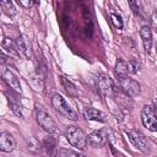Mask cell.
Listing matches in <instances>:
<instances>
[{"label": "cell", "instance_id": "cell-14", "mask_svg": "<svg viewBox=\"0 0 157 157\" xmlns=\"http://www.w3.org/2000/svg\"><path fill=\"white\" fill-rule=\"evenodd\" d=\"M59 78H60V82H61V86L64 87V90H65V92L69 94V96H71V97H76L77 94H78V92H77V88H76V86L69 80V78H66L65 76H59Z\"/></svg>", "mask_w": 157, "mask_h": 157}, {"label": "cell", "instance_id": "cell-1", "mask_svg": "<svg viewBox=\"0 0 157 157\" xmlns=\"http://www.w3.org/2000/svg\"><path fill=\"white\" fill-rule=\"evenodd\" d=\"M65 137H66L67 142L72 147H75L77 150H83L86 147V145H87V136L76 125H70V126L66 128Z\"/></svg>", "mask_w": 157, "mask_h": 157}, {"label": "cell", "instance_id": "cell-2", "mask_svg": "<svg viewBox=\"0 0 157 157\" xmlns=\"http://www.w3.org/2000/svg\"><path fill=\"white\" fill-rule=\"evenodd\" d=\"M52 105L53 108L60 114L63 115L64 118L66 119H70V120H77L78 117H77V113L70 108V105L66 103V101L64 99V97L59 93H54L52 96Z\"/></svg>", "mask_w": 157, "mask_h": 157}, {"label": "cell", "instance_id": "cell-7", "mask_svg": "<svg viewBox=\"0 0 157 157\" xmlns=\"http://www.w3.org/2000/svg\"><path fill=\"white\" fill-rule=\"evenodd\" d=\"M96 87H97V91L99 92V94L102 97H108L114 91L113 80L108 75H105V74H101L98 76L97 82H96Z\"/></svg>", "mask_w": 157, "mask_h": 157}, {"label": "cell", "instance_id": "cell-5", "mask_svg": "<svg viewBox=\"0 0 157 157\" xmlns=\"http://www.w3.org/2000/svg\"><path fill=\"white\" fill-rule=\"evenodd\" d=\"M119 86L126 96L135 97L140 93V83L128 75H119Z\"/></svg>", "mask_w": 157, "mask_h": 157}, {"label": "cell", "instance_id": "cell-24", "mask_svg": "<svg viewBox=\"0 0 157 157\" xmlns=\"http://www.w3.org/2000/svg\"><path fill=\"white\" fill-rule=\"evenodd\" d=\"M155 15H156V17H157V9H156V11H155Z\"/></svg>", "mask_w": 157, "mask_h": 157}, {"label": "cell", "instance_id": "cell-9", "mask_svg": "<svg viewBox=\"0 0 157 157\" xmlns=\"http://www.w3.org/2000/svg\"><path fill=\"white\" fill-rule=\"evenodd\" d=\"M128 134H129V137H130V140L132 141V144H134L139 150H141V151H144V152H147V151H148V142H147L146 136H145L142 132H140V131H137V130H130Z\"/></svg>", "mask_w": 157, "mask_h": 157}, {"label": "cell", "instance_id": "cell-10", "mask_svg": "<svg viewBox=\"0 0 157 157\" xmlns=\"http://www.w3.org/2000/svg\"><path fill=\"white\" fill-rule=\"evenodd\" d=\"M108 139H107V132L104 130H97V131H92L88 136H87V144H90L93 147H102L107 144Z\"/></svg>", "mask_w": 157, "mask_h": 157}, {"label": "cell", "instance_id": "cell-17", "mask_svg": "<svg viewBox=\"0 0 157 157\" xmlns=\"http://www.w3.org/2000/svg\"><path fill=\"white\" fill-rule=\"evenodd\" d=\"M1 9L7 16L16 15V7L11 0H1Z\"/></svg>", "mask_w": 157, "mask_h": 157}, {"label": "cell", "instance_id": "cell-20", "mask_svg": "<svg viewBox=\"0 0 157 157\" xmlns=\"http://www.w3.org/2000/svg\"><path fill=\"white\" fill-rule=\"evenodd\" d=\"M110 20H112V22H113V25L117 27V28H123V20H121V17L119 16V15H117V13H110Z\"/></svg>", "mask_w": 157, "mask_h": 157}, {"label": "cell", "instance_id": "cell-15", "mask_svg": "<svg viewBox=\"0 0 157 157\" xmlns=\"http://www.w3.org/2000/svg\"><path fill=\"white\" fill-rule=\"evenodd\" d=\"M15 45H16L17 53L22 54V55L26 56V58H29V56H31V54H29V49H28V47H27L25 39H23L21 36L17 37V38L15 39Z\"/></svg>", "mask_w": 157, "mask_h": 157}, {"label": "cell", "instance_id": "cell-4", "mask_svg": "<svg viewBox=\"0 0 157 157\" xmlns=\"http://www.w3.org/2000/svg\"><path fill=\"white\" fill-rule=\"evenodd\" d=\"M141 121L142 125L150 131H157V112L151 105H144L141 110Z\"/></svg>", "mask_w": 157, "mask_h": 157}, {"label": "cell", "instance_id": "cell-13", "mask_svg": "<svg viewBox=\"0 0 157 157\" xmlns=\"http://www.w3.org/2000/svg\"><path fill=\"white\" fill-rule=\"evenodd\" d=\"M140 36H141V39H142V44H144L145 52L150 53L151 52V47H152V32H151V28L147 25L141 26Z\"/></svg>", "mask_w": 157, "mask_h": 157}, {"label": "cell", "instance_id": "cell-3", "mask_svg": "<svg viewBox=\"0 0 157 157\" xmlns=\"http://www.w3.org/2000/svg\"><path fill=\"white\" fill-rule=\"evenodd\" d=\"M34 118H36V121L37 124L43 129L45 130L47 132L52 134L56 130V125H55V121L53 120V118L49 115V113L44 109V107L42 105H36L34 107Z\"/></svg>", "mask_w": 157, "mask_h": 157}, {"label": "cell", "instance_id": "cell-23", "mask_svg": "<svg viewBox=\"0 0 157 157\" xmlns=\"http://www.w3.org/2000/svg\"><path fill=\"white\" fill-rule=\"evenodd\" d=\"M155 109H156V112H157V99H156V103H155Z\"/></svg>", "mask_w": 157, "mask_h": 157}, {"label": "cell", "instance_id": "cell-18", "mask_svg": "<svg viewBox=\"0 0 157 157\" xmlns=\"http://www.w3.org/2000/svg\"><path fill=\"white\" fill-rule=\"evenodd\" d=\"M9 105H10V109L12 110V113L20 118H23V113H22V109H21V105L18 104V102L13 98V97H10L9 96Z\"/></svg>", "mask_w": 157, "mask_h": 157}, {"label": "cell", "instance_id": "cell-19", "mask_svg": "<svg viewBox=\"0 0 157 157\" xmlns=\"http://www.w3.org/2000/svg\"><path fill=\"white\" fill-rule=\"evenodd\" d=\"M2 48L6 49L7 52H11V53H16L17 49H16V45H15V42H11L10 38H4L2 40Z\"/></svg>", "mask_w": 157, "mask_h": 157}, {"label": "cell", "instance_id": "cell-16", "mask_svg": "<svg viewBox=\"0 0 157 157\" xmlns=\"http://www.w3.org/2000/svg\"><path fill=\"white\" fill-rule=\"evenodd\" d=\"M43 148L48 155H54L56 152V141L53 137H47L43 141Z\"/></svg>", "mask_w": 157, "mask_h": 157}, {"label": "cell", "instance_id": "cell-12", "mask_svg": "<svg viewBox=\"0 0 157 157\" xmlns=\"http://www.w3.org/2000/svg\"><path fill=\"white\" fill-rule=\"evenodd\" d=\"M16 142L11 134L9 132H1L0 134V150L2 152H11L15 150Z\"/></svg>", "mask_w": 157, "mask_h": 157}, {"label": "cell", "instance_id": "cell-11", "mask_svg": "<svg viewBox=\"0 0 157 157\" xmlns=\"http://www.w3.org/2000/svg\"><path fill=\"white\" fill-rule=\"evenodd\" d=\"M82 114H83V118L87 120H94V121H101V123L107 121V115L103 112H101L96 108H92V107L85 108Z\"/></svg>", "mask_w": 157, "mask_h": 157}, {"label": "cell", "instance_id": "cell-8", "mask_svg": "<svg viewBox=\"0 0 157 157\" xmlns=\"http://www.w3.org/2000/svg\"><path fill=\"white\" fill-rule=\"evenodd\" d=\"M2 78L5 81V83L16 93H22V88H21V83L20 80L17 78V76L9 69H4L2 70Z\"/></svg>", "mask_w": 157, "mask_h": 157}, {"label": "cell", "instance_id": "cell-6", "mask_svg": "<svg viewBox=\"0 0 157 157\" xmlns=\"http://www.w3.org/2000/svg\"><path fill=\"white\" fill-rule=\"evenodd\" d=\"M140 70V64L136 60L125 61L123 59H119L115 64V72L119 75H131L136 74Z\"/></svg>", "mask_w": 157, "mask_h": 157}, {"label": "cell", "instance_id": "cell-22", "mask_svg": "<svg viewBox=\"0 0 157 157\" xmlns=\"http://www.w3.org/2000/svg\"><path fill=\"white\" fill-rule=\"evenodd\" d=\"M18 2L26 9H29L33 5V0H18Z\"/></svg>", "mask_w": 157, "mask_h": 157}, {"label": "cell", "instance_id": "cell-21", "mask_svg": "<svg viewBox=\"0 0 157 157\" xmlns=\"http://www.w3.org/2000/svg\"><path fill=\"white\" fill-rule=\"evenodd\" d=\"M128 4L131 9V11L134 12V15H137L139 13V4H137V0H128Z\"/></svg>", "mask_w": 157, "mask_h": 157}]
</instances>
